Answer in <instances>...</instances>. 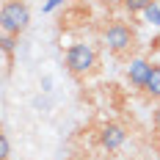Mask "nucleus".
Masks as SVG:
<instances>
[{
  "mask_svg": "<svg viewBox=\"0 0 160 160\" xmlns=\"http://www.w3.org/2000/svg\"><path fill=\"white\" fill-rule=\"evenodd\" d=\"M31 25V8L28 3L22 0H6L0 6V31L11 33V36H19V33L28 31Z\"/></svg>",
  "mask_w": 160,
  "mask_h": 160,
  "instance_id": "nucleus-1",
  "label": "nucleus"
},
{
  "mask_svg": "<svg viewBox=\"0 0 160 160\" xmlns=\"http://www.w3.org/2000/svg\"><path fill=\"white\" fill-rule=\"evenodd\" d=\"M64 61H66V69H69L75 78H86V75H91V72L97 69V64H99L97 50L91 47V44H83V42L66 47Z\"/></svg>",
  "mask_w": 160,
  "mask_h": 160,
  "instance_id": "nucleus-2",
  "label": "nucleus"
},
{
  "mask_svg": "<svg viewBox=\"0 0 160 160\" xmlns=\"http://www.w3.org/2000/svg\"><path fill=\"white\" fill-rule=\"evenodd\" d=\"M102 42H105V47L111 50L113 55H122V52H127L132 47V42H135V33L130 25L124 22H111L105 33H102Z\"/></svg>",
  "mask_w": 160,
  "mask_h": 160,
  "instance_id": "nucleus-3",
  "label": "nucleus"
},
{
  "mask_svg": "<svg viewBox=\"0 0 160 160\" xmlns=\"http://www.w3.org/2000/svg\"><path fill=\"white\" fill-rule=\"evenodd\" d=\"M127 141V132L122 124H116V122H108L105 127L99 130V146L102 149H108V152H116V149H122Z\"/></svg>",
  "mask_w": 160,
  "mask_h": 160,
  "instance_id": "nucleus-4",
  "label": "nucleus"
},
{
  "mask_svg": "<svg viewBox=\"0 0 160 160\" xmlns=\"http://www.w3.org/2000/svg\"><path fill=\"white\" fill-rule=\"evenodd\" d=\"M152 69H155V64H149L146 58H135V61H130V66H127V80H130V86L144 88L146 80H149V75H152Z\"/></svg>",
  "mask_w": 160,
  "mask_h": 160,
  "instance_id": "nucleus-5",
  "label": "nucleus"
},
{
  "mask_svg": "<svg viewBox=\"0 0 160 160\" xmlns=\"http://www.w3.org/2000/svg\"><path fill=\"white\" fill-rule=\"evenodd\" d=\"M141 91L149 99H160V64H155V69H152V75H149V80H146V86Z\"/></svg>",
  "mask_w": 160,
  "mask_h": 160,
  "instance_id": "nucleus-6",
  "label": "nucleus"
},
{
  "mask_svg": "<svg viewBox=\"0 0 160 160\" xmlns=\"http://www.w3.org/2000/svg\"><path fill=\"white\" fill-rule=\"evenodd\" d=\"M122 6L127 8L130 14H144L146 8L155 6V0H122Z\"/></svg>",
  "mask_w": 160,
  "mask_h": 160,
  "instance_id": "nucleus-7",
  "label": "nucleus"
},
{
  "mask_svg": "<svg viewBox=\"0 0 160 160\" xmlns=\"http://www.w3.org/2000/svg\"><path fill=\"white\" fill-rule=\"evenodd\" d=\"M0 44H3V52H6V55H11V52H14V47H17V36L3 33V36H0Z\"/></svg>",
  "mask_w": 160,
  "mask_h": 160,
  "instance_id": "nucleus-8",
  "label": "nucleus"
},
{
  "mask_svg": "<svg viewBox=\"0 0 160 160\" xmlns=\"http://www.w3.org/2000/svg\"><path fill=\"white\" fill-rule=\"evenodd\" d=\"M11 158V144L6 138V132H0V160H8Z\"/></svg>",
  "mask_w": 160,
  "mask_h": 160,
  "instance_id": "nucleus-9",
  "label": "nucleus"
},
{
  "mask_svg": "<svg viewBox=\"0 0 160 160\" xmlns=\"http://www.w3.org/2000/svg\"><path fill=\"white\" fill-rule=\"evenodd\" d=\"M144 14L149 17V22H152V25H160V8H158V3H155L152 8H146Z\"/></svg>",
  "mask_w": 160,
  "mask_h": 160,
  "instance_id": "nucleus-10",
  "label": "nucleus"
},
{
  "mask_svg": "<svg viewBox=\"0 0 160 160\" xmlns=\"http://www.w3.org/2000/svg\"><path fill=\"white\" fill-rule=\"evenodd\" d=\"M58 3H61V0H47V6H44V11H52V8H55Z\"/></svg>",
  "mask_w": 160,
  "mask_h": 160,
  "instance_id": "nucleus-11",
  "label": "nucleus"
},
{
  "mask_svg": "<svg viewBox=\"0 0 160 160\" xmlns=\"http://www.w3.org/2000/svg\"><path fill=\"white\" fill-rule=\"evenodd\" d=\"M155 127L160 130V108H158V111H155Z\"/></svg>",
  "mask_w": 160,
  "mask_h": 160,
  "instance_id": "nucleus-12",
  "label": "nucleus"
}]
</instances>
